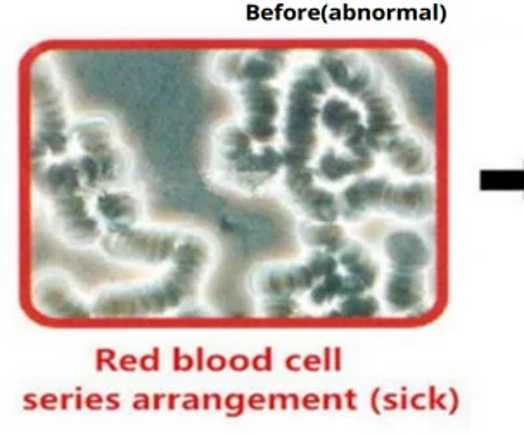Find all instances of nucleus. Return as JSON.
Segmentation results:
<instances>
[{"label": "nucleus", "mask_w": 524, "mask_h": 436, "mask_svg": "<svg viewBox=\"0 0 524 436\" xmlns=\"http://www.w3.org/2000/svg\"><path fill=\"white\" fill-rule=\"evenodd\" d=\"M288 54L277 49L246 52L239 71V84H269L286 68Z\"/></svg>", "instance_id": "nucleus-17"}, {"label": "nucleus", "mask_w": 524, "mask_h": 436, "mask_svg": "<svg viewBox=\"0 0 524 436\" xmlns=\"http://www.w3.org/2000/svg\"><path fill=\"white\" fill-rule=\"evenodd\" d=\"M298 302L291 296H269L262 300V312L267 317L274 319H288L298 312Z\"/></svg>", "instance_id": "nucleus-27"}, {"label": "nucleus", "mask_w": 524, "mask_h": 436, "mask_svg": "<svg viewBox=\"0 0 524 436\" xmlns=\"http://www.w3.org/2000/svg\"><path fill=\"white\" fill-rule=\"evenodd\" d=\"M384 251L393 263V269L421 270L429 263L428 246L416 232H391L384 241Z\"/></svg>", "instance_id": "nucleus-15"}, {"label": "nucleus", "mask_w": 524, "mask_h": 436, "mask_svg": "<svg viewBox=\"0 0 524 436\" xmlns=\"http://www.w3.org/2000/svg\"><path fill=\"white\" fill-rule=\"evenodd\" d=\"M71 137L84 154H89L103 172L104 191L113 187L127 175V154L115 142L113 129L103 118L82 120L71 127Z\"/></svg>", "instance_id": "nucleus-7"}, {"label": "nucleus", "mask_w": 524, "mask_h": 436, "mask_svg": "<svg viewBox=\"0 0 524 436\" xmlns=\"http://www.w3.org/2000/svg\"><path fill=\"white\" fill-rule=\"evenodd\" d=\"M33 303L42 314L54 319H89L94 315L70 281L59 274H49L35 284Z\"/></svg>", "instance_id": "nucleus-11"}, {"label": "nucleus", "mask_w": 524, "mask_h": 436, "mask_svg": "<svg viewBox=\"0 0 524 436\" xmlns=\"http://www.w3.org/2000/svg\"><path fill=\"white\" fill-rule=\"evenodd\" d=\"M320 109V97L315 96L301 80L293 78L282 129L286 139V146L281 151L284 168L307 167L314 158Z\"/></svg>", "instance_id": "nucleus-5"}, {"label": "nucleus", "mask_w": 524, "mask_h": 436, "mask_svg": "<svg viewBox=\"0 0 524 436\" xmlns=\"http://www.w3.org/2000/svg\"><path fill=\"white\" fill-rule=\"evenodd\" d=\"M30 92L35 123L33 163L44 161L47 154L63 156L70 146L71 127H68L63 90L47 59L40 58L33 63Z\"/></svg>", "instance_id": "nucleus-2"}, {"label": "nucleus", "mask_w": 524, "mask_h": 436, "mask_svg": "<svg viewBox=\"0 0 524 436\" xmlns=\"http://www.w3.org/2000/svg\"><path fill=\"white\" fill-rule=\"evenodd\" d=\"M298 236L303 244L312 250H324L339 255V251L348 244L346 232L338 224H320V222H301Z\"/></svg>", "instance_id": "nucleus-20"}, {"label": "nucleus", "mask_w": 524, "mask_h": 436, "mask_svg": "<svg viewBox=\"0 0 524 436\" xmlns=\"http://www.w3.org/2000/svg\"><path fill=\"white\" fill-rule=\"evenodd\" d=\"M305 263L312 269L319 281L324 277L331 276L334 272H338L339 269L338 258L334 257L333 253L324 250H314V253L307 258Z\"/></svg>", "instance_id": "nucleus-28"}, {"label": "nucleus", "mask_w": 524, "mask_h": 436, "mask_svg": "<svg viewBox=\"0 0 524 436\" xmlns=\"http://www.w3.org/2000/svg\"><path fill=\"white\" fill-rule=\"evenodd\" d=\"M184 234L173 229L134 227L123 234L106 232L101 238V248L113 260L144 265H161L172 262Z\"/></svg>", "instance_id": "nucleus-6"}, {"label": "nucleus", "mask_w": 524, "mask_h": 436, "mask_svg": "<svg viewBox=\"0 0 524 436\" xmlns=\"http://www.w3.org/2000/svg\"><path fill=\"white\" fill-rule=\"evenodd\" d=\"M384 151L390 156L391 163L403 170L405 174H422L428 168V156L424 153V149L412 139H405L398 135L384 148Z\"/></svg>", "instance_id": "nucleus-21"}, {"label": "nucleus", "mask_w": 524, "mask_h": 436, "mask_svg": "<svg viewBox=\"0 0 524 436\" xmlns=\"http://www.w3.org/2000/svg\"><path fill=\"white\" fill-rule=\"evenodd\" d=\"M379 302L371 295H357L350 296V298H343V302L339 303L338 308L334 310L333 315L339 317H358V319H367V317H374L378 315Z\"/></svg>", "instance_id": "nucleus-23"}, {"label": "nucleus", "mask_w": 524, "mask_h": 436, "mask_svg": "<svg viewBox=\"0 0 524 436\" xmlns=\"http://www.w3.org/2000/svg\"><path fill=\"white\" fill-rule=\"evenodd\" d=\"M367 284L360 279V277L352 276V274H346L343 279V288H341V295L339 298H350V296L364 295L367 291Z\"/></svg>", "instance_id": "nucleus-29"}, {"label": "nucleus", "mask_w": 524, "mask_h": 436, "mask_svg": "<svg viewBox=\"0 0 524 436\" xmlns=\"http://www.w3.org/2000/svg\"><path fill=\"white\" fill-rule=\"evenodd\" d=\"M320 122L326 127L329 134L336 139H341V141L348 139L360 125H364L362 116L357 109L353 108L348 101L339 99V97H331V99H327L326 103L322 104Z\"/></svg>", "instance_id": "nucleus-18"}, {"label": "nucleus", "mask_w": 524, "mask_h": 436, "mask_svg": "<svg viewBox=\"0 0 524 436\" xmlns=\"http://www.w3.org/2000/svg\"><path fill=\"white\" fill-rule=\"evenodd\" d=\"M343 279L339 272H334L331 276L320 279L315 284L312 291H310V300L314 305H326V303L333 302L334 298L341 295V288H343Z\"/></svg>", "instance_id": "nucleus-25"}, {"label": "nucleus", "mask_w": 524, "mask_h": 436, "mask_svg": "<svg viewBox=\"0 0 524 436\" xmlns=\"http://www.w3.org/2000/svg\"><path fill=\"white\" fill-rule=\"evenodd\" d=\"M96 212L106 232L123 234L134 229L139 220V201L127 191H104L97 196Z\"/></svg>", "instance_id": "nucleus-14"}, {"label": "nucleus", "mask_w": 524, "mask_h": 436, "mask_svg": "<svg viewBox=\"0 0 524 436\" xmlns=\"http://www.w3.org/2000/svg\"><path fill=\"white\" fill-rule=\"evenodd\" d=\"M244 127L227 125L217 134V153L220 167L229 179L246 191H255L269 182L284 167L281 151L263 146L256 151Z\"/></svg>", "instance_id": "nucleus-4"}, {"label": "nucleus", "mask_w": 524, "mask_h": 436, "mask_svg": "<svg viewBox=\"0 0 524 436\" xmlns=\"http://www.w3.org/2000/svg\"><path fill=\"white\" fill-rule=\"evenodd\" d=\"M33 180L40 193L51 201L85 193L77 158H66L51 165H44V161L33 163Z\"/></svg>", "instance_id": "nucleus-13"}, {"label": "nucleus", "mask_w": 524, "mask_h": 436, "mask_svg": "<svg viewBox=\"0 0 524 436\" xmlns=\"http://www.w3.org/2000/svg\"><path fill=\"white\" fill-rule=\"evenodd\" d=\"M374 165V160L358 158L355 154H341L336 149H327L317 163V177L327 182H339L350 175L364 174Z\"/></svg>", "instance_id": "nucleus-19"}, {"label": "nucleus", "mask_w": 524, "mask_h": 436, "mask_svg": "<svg viewBox=\"0 0 524 436\" xmlns=\"http://www.w3.org/2000/svg\"><path fill=\"white\" fill-rule=\"evenodd\" d=\"M210 244L198 234H184L172 267L153 283L106 289L92 305L94 317H154L182 307L196 295L210 263Z\"/></svg>", "instance_id": "nucleus-1"}, {"label": "nucleus", "mask_w": 524, "mask_h": 436, "mask_svg": "<svg viewBox=\"0 0 524 436\" xmlns=\"http://www.w3.org/2000/svg\"><path fill=\"white\" fill-rule=\"evenodd\" d=\"M338 262L346 270V274L360 277L367 284V288L371 289L376 284L379 274L378 265L374 263L369 251L365 250L362 244L348 241L345 248L339 251Z\"/></svg>", "instance_id": "nucleus-22"}, {"label": "nucleus", "mask_w": 524, "mask_h": 436, "mask_svg": "<svg viewBox=\"0 0 524 436\" xmlns=\"http://www.w3.org/2000/svg\"><path fill=\"white\" fill-rule=\"evenodd\" d=\"M246 118L244 130L253 141L269 146L277 135V116L281 111V92L270 84H243L239 89Z\"/></svg>", "instance_id": "nucleus-9"}, {"label": "nucleus", "mask_w": 524, "mask_h": 436, "mask_svg": "<svg viewBox=\"0 0 524 436\" xmlns=\"http://www.w3.org/2000/svg\"><path fill=\"white\" fill-rule=\"evenodd\" d=\"M51 203L54 225L68 243L90 246L101 241L103 227L94 215H90L84 194L52 199Z\"/></svg>", "instance_id": "nucleus-10"}, {"label": "nucleus", "mask_w": 524, "mask_h": 436, "mask_svg": "<svg viewBox=\"0 0 524 436\" xmlns=\"http://www.w3.org/2000/svg\"><path fill=\"white\" fill-rule=\"evenodd\" d=\"M294 78H298L303 84L307 85L308 89L312 90L315 96H326L329 89H331V80H329L326 71L320 65L301 66L294 73Z\"/></svg>", "instance_id": "nucleus-24"}, {"label": "nucleus", "mask_w": 524, "mask_h": 436, "mask_svg": "<svg viewBox=\"0 0 524 436\" xmlns=\"http://www.w3.org/2000/svg\"><path fill=\"white\" fill-rule=\"evenodd\" d=\"M317 281L319 279L315 277L307 263L265 265L262 269L256 270L251 277V288L262 298H269V296L294 298L312 291Z\"/></svg>", "instance_id": "nucleus-12"}, {"label": "nucleus", "mask_w": 524, "mask_h": 436, "mask_svg": "<svg viewBox=\"0 0 524 436\" xmlns=\"http://www.w3.org/2000/svg\"><path fill=\"white\" fill-rule=\"evenodd\" d=\"M384 296L395 312H410L424 298V277L419 270L393 269L386 279Z\"/></svg>", "instance_id": "nucleus-16"}, {"label": "nucleus", "mask_w": 524, "mask_h": 436, "mask_svg": "<svg viewBox=\"0 0 524 436\" xmlns=\"http://www.w3.org/2000/svg\"><path fill=\"white\" fill-rule=\"evenodd\" d=\"M341 213L346 220H358L372 210H388L400 217L428 215L435 205L433 187L428 184H391L383 177H362L341 194Z\"/></svg>", "instance_id": "nucleus-3"}, {"label": "nucleus", "mask_w": 524, "mask_h": 436, "mask_svg": "<svg viewBox=\"0 0 524 436\" xmlns=\"http://www.w3.org/2000/svg\"><path fill=\"white\" fill-rule=\"evenodd\" d=\"M317 172L312 167L286 168L284 184L294 205L312 222L336 224L341 215L338 196L315 184Z\"/></svg>", "instance_id": "nucleus-8"}, {"label": "nucleus", "mask_w": 524, "mask_h": 436, "mask_svg": "<svg viewBox=\"0 0 524 436\" xmlns=\"http://www.w3.org/2000/svg\"><path fill=\"white\" fill-rule=\"evenodd\" d=\"M244 54L243 51H229L218 54L217 61H215V71H217L220 80H224L227 84H239V71L243 65Z\"/></svg>", "instance_id": "nucleus-26"}]
</instances>
